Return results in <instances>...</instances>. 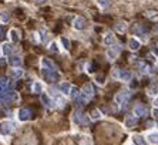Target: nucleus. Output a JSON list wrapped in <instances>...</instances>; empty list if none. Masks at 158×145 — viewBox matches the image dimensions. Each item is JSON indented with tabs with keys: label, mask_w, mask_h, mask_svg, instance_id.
I'll return each instance as SVG.
<instances>
[{
	"label": "nucleus",
	"mask_w": 158,
	"mask_h": 145,
	"mask_svg": "<svg viewBox=\"0 0 158 145\" xmlns=\"http://www.w3.org/2000/svg\"><path fill=\"white\" fill-rule=\"evenodd\" d=\"M0 23L2 24L9 23V13L7 12H0Z\"/></svg>",
	"instance_id": "obj_25"
},
{
	"label": "nucleus",
	"mask_w": 158,
	"mask_h": 145,
	"mask_svg": "<svg viewBox=\"0 0 158 145\" xmlns=\"http://www.w3.org/2000/svg\"><path fill=\"white\" fill-rule=\"evenodd\" d=\"M84 26H86V20H84L83 17H76L74 23H73V27L77 28V30H83Z\"/></svg>",
	"instance_id": "obj_13"
},
{
	"label": "nucleus",
	"mask_w": 158,
	"mask_h": 145,
	"mask_svg": "<svg viewBox=\"0 0 158 145\" xmlns=\"http://www.w3.org/2000/svg\"><path fill=\"white\" fill-rule=\"evenodd\" d=\"M70 90H71V84L67 83V81H63L60 84V91L63 94H70Z\"/></svg>",
	"instance_id": "obj_22"
},
{
	"label": "nucleus",
	"mask_w": 158,
	"mask_h": 145,
	"mask_svg": "<svg viewBox=\"0 0 158 145\" xmlns=\"http://www.w3.org/2000/svg\"><path fill=\"white\" fill-rule=\"evenodd\" d=\"M96 3H97L100 7L104 9V7H107V6H108V0H96Z\"/></svg>",
	"instance_id": "obj_34"
},
{
	"label": "nucleus",
	"mask_w": 158,
	"mask_h": 145,
	"mask_svg": "<svg viewBox=\"0 0 158 145\" xmlns=\"http://www.w3.org/2000/svg\"><path fill=\"white\" fill-rule=\"evenodd\" d=\"M153 53L155 54V56H158V47H157V46H154V47H153Z\"/></svg>",
	"instance_id": "obj_40"
},
{
	"label": "nucleus",
	"mask_w": 158,
	"mask_h": 145,
	"mask_svg": "<svg viewBox=\"0 0 158 145\" xmlns=\"http://www.w3.org/2000/svg\"><path fill=\"white\" fill-rule=\"evenodd\" d=\"M53 97H54V101H56V104L59 105V107H64V104H66V100H64V97L61 95V94H59V93H53Z\"/></svg>",
	"instance_id": "obj_14"
},
{
	"label": "nucleus",
	"mask_w": 158,
	"mask_h": 145,
	"mask_svg": "<svg viewBox=\"0 0 158 145\" xmlns=\"http://www.w3.org/2000/svg\"><path fill=\"white\" fill-rule=\"evenodd\" d=\"M83 94H84V95H86V97H87L89 100L91 98V97L94 95V88H93V85H91V84H87V85H86V87L83 88Z\"/></svg>",
	"instance_id": "obj_16"
},
{
	"label": "nucleus",
	"mask_w": 158,
	"mask_h": 145,
	"mask_svg": "<svg viewBox=\"0 0 158 145\" xmlns=\"http://www.w3.org/2000/svg\"><path fill=\"white\" fill-rule=\"evenodd\" d=\"M133 140H134L135 145H145V140L141 135H134L133 137Z\"/></svg>",
	"instance_id": "obj_27"
},
{
	"label": "nucleus",
	"mask_w": 158,
	"mask_h": 145,
	"mask_svg": "<svg viewBox=\"0 0 158 145\" xmlns=\"http://www.w3.org/2000/svg\"><path fill=\"white\" fill-rule=\"evenodd\" d=\"M13 50V47L10 43H5V44H2V53H3V56H9L10 53Z\"/></svg>",
	"instance_id": "obj_21"
},
{
	"label": "nucleus",
	"mask_w": 158,
	"mask_h": 145,
	"mask_svg": "<svg viewBox=\"0 0 158 145\" xmlns=\"http://www.w3.org/2000/svg\"><path fill=\"white\" fill-rule=\"evenodd\" d=\"M50 50L51 51H59V47H57V43H51L50 44Z\"/></svg>",
	"instance_id": "obj_38"
},
{
	"label": "nucleus",
	"mask_w": 158,
	"mask_h": 145,
	"mask_svg": "<svg viewBox=\"0 0 158 145\" xmlns=\"http://www.w3.org/2000/svg\"><path fill=\"white\" fill-rule=\"evenodd\" d=\"M19 95L14 93V91H3L0 94V101L3 103H10V101H17Z\"/></svg>",
	"instance_id": "obj_2"
},
{
	"label": "nucleus",
	"mask_w": 158,
	"mask_h": 145,
	"mask_svg": "<svg viewBox=\"0 0 158 145\" xmlns=\"http://www.w3.org/2000/svg\"><path fill=\"white\" fill-rule=\"evenodd\" d=\"M131 95V93L130 91H121V93H118L116 95V103L117 104H121V103H124L128 97Z\"/></svg>",
	"instance_id": "obj_10"
},
{
	"label": "nucleus",
	"mask_w": 158,
	"mask_h": 145,
	"mask_svg": "<svg viewBox=\"0 0 158 145\" xmlns=\"http://www.w3.org/2000/svg\"><path fill=\"white\" fill-rule=\"evenodd\" d=\"M43 75L47 78L49 83H56L57 80H60V74L57 70H53V71H49V70H44L43 68Z\"/></svg>",
	"instance_id": "obj_3"
},
{
	"label": "nucleus",
	"mask_w": 158,
	"mask_h": 145,
	"mask_svg": "<svg viewBox=\"0 0 158 145\" xmlns=\"http://www.w3.org/2000/svg\"><path fill=\"white\" fill-rule=\"evenodd\" d=\"M116 30L118 31V33H126V30H127V24H126V23H123V21H120V23H117Z\"/></svg>",
	"instance_id": "obj_26"
},
{
	"label": "nucleus",
	"mask_w": 158,
	"mask_h": 145,
	"mask_svg": "<svg viewBox=\"0 0 158 145\" xmlns=\"http://www.w3.org/2000/svg\"><path fill=\"white\" fill-rule=\"evenodd\" d=\"M134 114L137 115V117H144V115H147V114H148V110H147L144 105L137 104V105L134 107Z\"/></svg>",
	"instance_id": "obj_9"
},
{
	"label": "nucleus",
	"mask_w": 158,
	"mask_h": 145,
	"mask_svg": "<svg viewBox=\"0 0 158 145\" xmlns=\"http://www.w3.org/2000/svg\"><path fill=\"white\" fill-rule=\"evenodd\" d=\"M150 71V67L145 64V63H140V73L141 74H145V73H148Z\"/></svg>",
	"instance_id": "obj_29"
},
{
	"label": "nucleus",
	"mask_w": 158,
	"mask_h": 145,
	"mask_svg": "<svg viewBox=\"0 0 158 145\" xmlns=\"http://www.w3.org/2000/svg\"><path fill=\"white\" fill-rule=\"evenodd\" d=\"M42 101H43V104H44L46 107H49V108L53 107V100H51L47 94H42Z\"/></svg>",
	"instance_id": "obj_23"
},
{
	"label": "nucleus",
	"mask_w": 158,
	"mask_h": 145,
	"mask_svg": "<svg viewBox=\"0 0 158 145\" xmlns=\"http://www.w3.org/2000/svg\"><path fill=\"white\" fill-rule=\"evenodd\" d=\"M90 117H91V120H100L101 118V114H100L98 110H93L91 114H90Z\"/></svg>",
	"instance_id": "obj_31"
},
{
	"label": "nucleus",
	"mask_w": 158,
	"mask_h": 145,
	"mask_svg": "<svg viewBox=\"0 0 158 145\" xmlns=\"http://www.w3.org/2000/svg\"><path fill=\"white\" fill-rule=\"evenodd\" d=\"M147 141L151 145H158V131H151L147 135Z\"/></svg>",
	"instance_id": "obj_11"
},
{
	"label": "nucleus",
	"mask_w": 158,
	"mask_h": 145,
	"mask_svg": "<svg viewBox=\"0 0 158 145\" xmlns=\"http://www.w3.org/2000/svg\"><path fill=\"white\" fill-rule=\"evenodd\" d=\"M130 145H133V144H130Z\"/></svg>",
	"instance_id": "obj_45"
},
{
	"label": "nucleus",
	"mask_w": 158,
	"mask_h": 145,
	"mask_svg": "<svg viewBox=\"0 0 158 145\" xmlns=\"http://www.w3.org/2000/svg\"><path fill=\"white\" fill-rule=\"evenodd\" d=\"M60 41H61V44H63V47H64V48H69V47H70V41H69V38L61 37V38H60Z\"/></svg>",
	"instance_id": "obj_36"
},
{
	"label": "nucleus",
	"mask_w": 158,
	"mask_h": 145,
	"mask_svg": "<svg viewBox=\"0 0 158 145\" xmlns=\"http://www.w3.org/2000/svg\"><path fill=\"white\" fill-rule=\"evenodd\" d=\"M32 118V111L27 108H22L19 111V120L20 121H29Z\"/></svg>",
	"instance_id": "obj_8"
},
{
	"label": "nucleus",
	"mask_w": 158,
	"mask_h": 145,
	"mask_svg": "<svg viewBox=\"0 0 158 145\" xmlns=\"http://www.w3.org/2000/svg\"><path fill=\"white\" fill-rule=\"evenodd\" d=\"M23 70H20V68H16V70H13L12 71V77H13L14 80H19V78H22L23 77Z\"/></svg>",
	"instance_id": "obj_24"
},
{
	"label": "nucleus",
	"mask_w": 158,
	"mask_h": 145,
	"mask_svg": "<svg viewBox=\"0 0 158 145\" xmlns=\"http://www.w3.org/2000/svg\"><path fill=\"white\" fill-rule=\"evenodd\" d=\"M42 90H43V85H42V83H34L33 84V93H36V94H39V93H42Z\"/></svg>",
	"instance_id": "obj_28"
},
{
	"label": "nucleus",
	"mask_w": 158,
	"mask_h": 145,
	"mask_svg": "<svg viewBox=\"0 0 158 145\" xmlns=\"http://www.w3.org/2000/svg\"><path fill=\"white\" fill-rule=\"evenodd\" d=\"M155 30H157V31H158V26H157V28H155Z\"/></svg>",
	"instance_id": "obj_43"
},
{
	"label": "nucleus",
	"mask_w": 158,
	"mask_h": 145,
	"mask_svg": "<svg viewBox=\"0 0 158 145\" xmlns=\"http://www.w3.org/2000/svg\"><path fill=\"white\" fill-rule=\"evenodd\" d=\"M9 36H10V40H12L13 43H19L20 41V33H19V30L12 28V30H10V33H9Z\"/></svg>",
	"instance_id": "obj_15"
},
{
	"label": "nucleus",
	"mask_w": 158,
	"mask_h": 145,
	"mask_svg": "<svg viewBox=\"0 0 158 145\" xmlns=\"http://www.w3.org/2000/svg\"><path fill=\"white\" fill-rule=\"evenodd\" d=\"M40 33H42V38H43V41H47V40H49V34H47L46 30H44V28H42V31H40Z\"/></svg>",
	"instance_id": "obj_37"
},
{
	"label": "nucleus",
	"mask_w": 158,
	"mask_h": 145,
	"mask_svg": "<svg viewBox=\"0 0 158 145\" xmlns=\"http://www.w3.org/2000/svg\"><path fill=\"white\" fill-rule=\"evenodd\" d=\"M113 77L117 80H121V81H131V73L127 70L114 68V70H113Z\"/></svg>",
	"instance_id": "obj_1"
},
{
	"label": "nucleus",
	"mask_w": 158,
	"mask_h": 145,
	"mask_svg": "<svg viewBox=\"0 0 158 145\" xmlns=\"http://www.w3.org/2000/svg\"><path fill=\"white\" fill-rule=\"evenodd\" d=\"M14 127H16V124L13 121H3L2 125H0V132L3 135H9L10 132L14 130Z\"/></svg>",
	"instance_id": "obj_4"
},
{
	"label": "nucleus",
	"mask_w": 158,
	"mask_h": 145,
	"mask_svg": "<svg viewBox=\"0 0 158 145\" xmlns=\"http://www.w3.org/2000/svg\"><path fill=\"white\" fill-rule=\"evenodd\" d=\"M9 63H10V66L14 67V68H19V67H22V57L19 56H13V57H10L9 58Z\"/></svg>",
	"instance_id": "obj_12"
},
{
	"label": "nucleus",
	"mask_w": 158,
	"mask_h": 145,
	"mask_svg": "<svg viewBox=\"0 0 158 145\" xmlns=\"http://www.w3.org/2000/svg\"><path fill=\"white\" fill-rule=\"evenodd\" d=\"M140 47H141V43H140L138 38H135V37H130V38H128V48H130V50L137 51Z\"/></svg>",
	"instance_id": "obj_7"
},
{
	"label": "nucleus",
	"mask_w": 158,
	"mask_h": 145,
	"mask_svg": "<svg viewBox=\"0 0 158 145\" xmlns=\"http://www.w3.org/2000/svg\"><path fill=\"white\" fill-rule=\"evenodd\" d=\"M81 145H93V141H91V138L89 135H84L81 138Z\"/></svg>",
	"instance_id": "obj_30"
},
{
	"label": "nucleus",
	"mask_w": 158,
	"mask_h": 145,
	"mask_svg": "<svg viewBox=\"0 0 158 145\" xmlns=\"http://www.w3.org/2000/svg\"><path fill=\"white\" fill-rule=\"evenodd\" d=\"M79 88L77 87H71V90H70V95H71V98H76V97H79Z\"/></svg>",
	"instance_id": "obj_32"
},
{
	"label": "nucleus",
	"mask_w": 158,
	"mask_h": 145,
	"mask_svg": "<svg viewBox=\"0 0 158 145\" xmlns=\"http://www.w3.org/2000/svg\"><path fill=\"white\" fill-rule=\"evenodd\" d=\"M6 85H7V78L6 77H0V93L3 91V88Z\"/></svg>",
	"instance_id": "obj_33"
},
{
	"label": "nucleus",
	"mask_w": 158,
	"mask_h": 145,
	"mask_svg": "<svg viewBox=\"0 0 158 145\" xmlns=\"http://www.w3.org/2000/svg\"><path fill=\"white\" fill-rule=\"evenodd\" d=\"M74 121L80 122V124H84V125H89V120L84 117V115H81L80 112H76L74 114Z\"/></svg>",
	"instance_id": "obj_19"
},
{
	"label": "nucleus",
	"mask_w": 158,
	"mask_h": 145,
	"mask_svg": "<svg viewBox=\"0 0 158 145\" xmlns=\"http://www.w3.org/2000/svg\"><path fill=\"white\" fill-rule=\"evenodd\" d=\"M36 2H37V3H43V2H44V0H36Z\"/></svg>",
	"instance_id": "obj_41"
},
{
	"label": "nucleus",
	"mask_w": 158,
	"mask_h": 145,
	"mask_svg": "<svg viewBox=\"0 0 158 145\" xmlns=\"http://www.w3.org/2000/svg\"><path fill=\"white\" fill-rule=\"evenodd\" d=\"M148 93H150V95H157V94H158V81H157V80L151 81L150 88H148Z\"/></svg>",
	"instance_id": "obj_17"
},
{
	"label": "nucleus",
	"mask_w": 158,
	"mask_h": 145,
	"mask_svg": "<svg viewBox=\"0 0 158 145\" xmlns=\"http://www.w3.org/2000/svg\"><path fill=\"white\" fill-rule=\"evenodd\" d=\"M135 124H137V118H135V115L128 114V115L126 117V125L128 127V128H131V127H135Z\"/></svg>",
	"instance_id": "obj_18"
},
{
	"label": "nucleus",
	"mask_w": 158,
	"mask_h": 145,
	"mask_svg": "<svg viewBox=\"0 0 158 145\" xmlns=\"http://www.w3.org/2000/svg\"><path fill=\"white\" fill-rule=\"evenodd\" d=\"M155 105H157V107H158V98L155 100Z\"/></svg>",
	"instance_id": "obj_42"
},
{
	"label": "nucleus",
	"mask_w": 158,
	"mask_h": 145,
	"mask_svg": "<svg viewBox=\"0 0 158 145\" xmlns=\"http://www.w3.org/2000/svg\"><path fill=\"white\" fill-rule=\"evenodd\" d=\"M154 117H155V120H157V122H158V108L154 110Z\"/></svg>",
	"instance_id": "obj_39"
},
{
	"label": "nucleus",
	"mask_w": 158,
	"mask_h": 145,
	"mask_svg": "<svg viewBox=\"0 0 158 145\" xmlns=\"http://www.w3.org/2000/svg\"><path fill=\"white\" fill-rule=\"evenodd\" d=\"M120 51H121V47L117 46V44H113L111 48H108L107 50V57L110 58V60H113V58H116V57L120 54Z\"/></svg>",
	"instance_id": "obj_5"
},
{
	"label": "nucleus",
	"mask_w": 158,
	"mask_h": 145,
	"mask_svg": "<svg viewBox=\"0 0 158 145\" xmlns=\"http://www.w3.org/2000/svg\"><path fill=\"white\" fill-rule=\"evenodd\" d=\"M147 17H150V19H153V20H158V13H155V12H147Z\"/></svg>",
	"instance_id": "obj_35"
},
{
	"label": "nucleus",
	"mask_w": 158,
	"mask_h": 145,
	"mask_svg": "<svg viewBox=\"0 0 158 145\" xmlns=\"http://www.w3.org/2000/svg\"><path fill=\"white\" fill-rule=\"evenodd\" d=\"M114 43H116V38H114V36H113L111 33L106 34V37H104V44H106V46H108V47H111Z\"/></svg>",
	"instance_id": "obj_20"
},
{
	"label": "nucleus",
	"mask_w": 158,
	"mask_h": 145,
	"mask_svg": "<svg viewBox=\"0 0 158 145\" xmlns=\"http://www.w3.org/2000/svg\"><path fill=\"white\" fill-rule=\"evenodd\" d=\"M0 53H2V47H0Z\"/></svg>",
	"instance_id": "obj_44"
},
{
	"label": "nucleus",
	"mask_w": 158,
	"mask_h": 145,
	"mask_svg": "<svg viewBox=\"0 0 158 145\" xmlns=\"http://www.w3.org/2000/svg\"><path fill=\"white\" fill-rule=\"evenodd\" d=\"M42 67L44 68V70H49V71L57 70L56 64H54L51 60H49V58H42Z\"/></svg>",
	"instance_id": "obj_6"
}]
</instances>
